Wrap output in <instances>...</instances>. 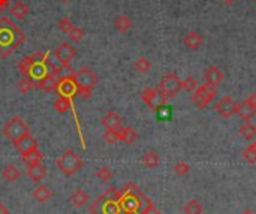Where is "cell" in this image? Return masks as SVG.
I'll return each mask as SVG.
<instances>
[{
  "label": "cell",
  "mask_w": 256,
  "mask_h": 214,
  "mask_svg": "<svg viewBox=\"0 0 256 214\" xmlns=\"http://www.w3.org/2000/svg\"><path fill=\"white\" fill-rule=\"evenodd\" d=\"M26 41V34L16 27L12 20L0 18V57L6 60Z\"/></svg>",
  "instance_id": "1"
},
{
  "label": "cell",
  "mask_w": 256,
  "mask_h": 214,
  "mask_svg": "<svg viewBox=\"0 0 256 214\" xmlns=\"http://www.w3.org/2000/svg\"><path fill=\"white\" fill-rule=\"evenodd\" d=\"M57 168L66 175V177H74L81 168H82V160L81 157L72 151L66 150L59 159H57Z\"/></svg>",
  "instance_id": "2"
},
{
  "label": "cell",
  "mask_w": 256,
  "mask_h": 214,
  "mask_svg": "<svg viewBox=\"0 0 256 214\" xmlns=\"http://www.w3.org/2000/svg\"><path fill=\"white\" fill-rule=\"evenodd\" d=\"M3 135L6 139L9 141H16L18 138H21L23 135L26 133H30V128H29V124L20 118V117H12L11 120L6 121V124L3 126Z\"/></svg>",
  "instance_id": "3"
},
{
  "label": "cell",
  "mask_w": 256,
  "mask_h": 214,
  "mask_svg": "<svg viewBox=\"0 0 256 214\" xmlns=\"http://www.w3.org/2000/svg\"><path fill=\"white\" fill-rule=\"evenodd\" d=\"M159 90H160V93L166 98V99H171V98H174V96H177L178 95V92L181 90V80L178 78V75L177 74H174V72H168L163 78H162V81L159 82Z\"/></svg>",
  "instance_id": "4"
},
{
  "label": "cell",
  "mask_w": 256,
  "mask_h": 214,
  "mask_svg": "<svg viewBox=\"0 0 256 214\" xmlns=\"http://www.w3.org/2000/svg\"><path fill=\"white\" fill-rule=\"evenodd\" d=\"M53 57L56 60V65H59L62 69H67L71 62L77 57V49L71 44L63 42L56 48V51L53 52Z\"/></svg>",
  "instance_id": "5"
},
{
  "label": "cell",
  "mask_w": 256,
  "mask_h": 214,
  "mask_svg": "<svg viewBox=\"0 0 256 214\" xmlns=\"http://www.w3.org/2000/svg\"><path fill=\"white\" fill-rule=\"evenodd\" d=\"M217 92L214 87H210L207 84H204L201 87H198L196 90L192 95V102L198 106V108L204 110L210 105V102L216 98Z\"/></svg>",
  "instance_id": "6"
},
{
  "label": "cell",
  "mask_w": 256,
  "mask_h": 214,
  "mask_svg": "<svg viewBox=\"0 0 256 214\" xmlns=\"http://www.w3.org/2000/svg\"><path fill=\"white\" fill-rule=\"evenodd\" d=\"M141 99L143 102L150 106L151 110L158 111L159 108H162V106H165L166 103V98L160 93L159 88H145V90L141 93Z\"/></svg>",
  "instance_id": "7"
},
{
  "label": "cell",
  "mask_w": 256,
  "mask_h": 214,
  "mask_svg": "<svg viewBox=\"0 0 256 214\" xmlns=\"http://www.w3.org/2000/svg\"><path fill=\"white\" fill-rule=\"evenodd\" d=\"M74 78H75L77 87L90 88V90H93L97 84V75L90 67H81L77 74H74Z\"/></svg>",
  "instance_id": "8"
},
{
  "label": "cell",
  "mask_w": 256,
  "mask_h": 214,
  "mask_svg": "<svg viewBox=\"0 0 256 214\" xmlns=\"http://www.w3.org/2000/svg\"><path fill=\"white\" fill-rule=\"evenodd\" d=\"M214 110L220 117L231 118L237 113V103L231 96H225L214 103Z\"/></svg>",
  "instance_id": "9"
},
{
  "label": "cell",
  "mask_w": 256,
  "mask_h": 214,
  "mask_svg": "<svg viewBox=\"0 0 256 214\" xmlns=\"http://www.w3.org/2000/svg\"><path fill=\"white\" fill-rule=\"evenodd\" d=\"M57 92H59V96L74 99V96H77V82H75L74 75H67V77L60 78Z\"/></svg>",
  "instance_id": "10"
},
{
  "label": "cell",
  "mask_w": 256,
  "mask_h": 214,
  "mask_svg": "<svg viewBox=\"0 0 256 214\" xmlns=\"http://www.w3.org/2000/svg\"><path fill=\"white\" fill-rule=\"evenodd\" d=\"M12 144H14V147L18 150L21 154L30 153V151H33V150H38V141L33 138L30 133L23 135L21 138H18L16 141H14Z\"/></svg>",
  "instance_id": "11"
},
{
  "label": "cell",
  "mask_w": 256,
  "mask_h": 214,
  "mask_svg": "<svg viewBox=\"0 0 256 214\" xmlns=\"http://www.w3.org/2000/svg\"><path fill=\"white\" fill-rule=\"evenodd\" d=\"M59 80H60L59 75L47 74V75L42 77L39 81H36L35 85H36V88H39V90H44V92H47V93H53V92H57Z\"/></svg>",
  "instance_id": "12"
},
{
  "label": "cell",
  "mask_w": 256,
  "mask_h": 214,
  "mask_svg": "<svg viewBox=\"0 0 256 214\" xmlns=\"http://www.w3.org/2000/svg\"><path fill=\"white\" fill-rule=\"evenodd\" d=\"M224 80H225V75H224V72H222V69L217 66H210L206 70V74H204V81H206V84L210 87H214V88L219 84H222Z\"/></svg>",
  "instance_id": "13"
},
{
  "label": "cell",
  "mask_w": 256,
  "mask_h": 214,
  "mask_svg": "<svg viewBox=\"0 0 256 214\" xmlns=\"http://www.w3.org/2000/svg\"><path fill=\"white\" fill-rule=\"evenodd\" d=\"M100 124L105 128V131H117L118 128H122V117L115 111H108L100 118Z\"/></svg>",
  "instance_id": "14"
},
{
  "label": "cell",
  "mask_w": 256,
  "mask_h": 214,
  "mask_svg": "<svg viewBox=\"0 0 256 214\" xmlns=\"http://www.w3.org/2000/svg\"><path fill=\"white\" fill-rule=\"evenodd\" d=\"M183 44H184L186 48H189L192 51H196V49H199L202 47L204 38H202V34L198 33V32H189L183 38Z\"/></svg>",
  "instance_id": "15"
},
{
  "label": "cell",
  "mask_w": 256,
  "mask_h": 214,
  "mask_svg": "<svg viewBox=\"0 0 256 214\" xmlns=\"http://www.w3.org/2000/svg\"><path fill=\"white\" fill-rule=\"evenodd\" d=\"M238 117H240L244 123L246 121H250L255 114H256V106H253L252 103H249L247 100L241 102L240 105H237V113H235Z\"/></svg>",
  "instance_id": "16"
},
{
  "label": "cell",
  "mask_w": 256,
  "mask_h": 214,
  "mask_svg": "<svg viewBox=\"0 0 256 214\" xmlns=\"http://www.w3.org/2000/svg\"><path fill=\"white\" fill-rule=\"evenodd\" d=\"M115 133H117V139L125 142V144H133V142L138 139V133H136V131L132 129V128H129V126L118 128L115 131Z\"/></svg>",
  "instance_id": "17"
},
{
  "label": "cell",
  "mask_w": 256,
  "mask_h": 214,
  "mask_svg": "<svg viewBox=\"0 0 256 214\" xmlns=\"http://www.w3.org/2000/svg\"><path fill=\"white\" fill-rule=\"evenodd\" d=\"M11 14H12V16H14L15 20L23 21V20H26L27 16H29V14H30V8H29L24 2L18 0V2H15V3L12 5V8H11Z\"/></svg>",
  "instance_id": "18"
},
{
  "label": "cell",
  "mask_w": 256,
  "mask_h": 214,
  "mask_svg": "<svg viewBox=\"0 0 256 214\" xmlns=\"http://www.w3.org/2000/svg\"><path fill=\"white\" fill-rule=\"evenodd\" d=\"M27 177L30 178L32 181L35 183H41L45 175H47V171L42 165H35V166H27V171H26Z\"/></svg>",
  "instance_id": "19"
},
{
  "label": "cell",
  "mask_w": 256,
  "mask_h": 214,
  "mask_svg": "<svg viewBox=\"0 0 256 214\" xmlns=\"http://www.w3.org/2000/svg\"><path fill=\"white\" fill-rule=\"evenodd\" d=\"M89 201H90V196L85 193L82 189H77V190L72 193V196H71V204H72L74 207H77V208H81V207H84V205H87Z\"/></svg>",
  "instance_id": "20"
},
{
  "label": "cell",
  "mask_w": 256,
  "mask_h": 214,
  "mask_svg": "<svg viewBox=\"0 0 256 214\" xmlns=\"http://www.w3.org/2000/svg\"><path fill=\"white\" fill-rule=\"evenodd\" d=\"M141 162L145 168L148 169H153V168H156L159 165V154L155 151V150H148L143 154V159H141Z\"/></svg>",
  "instance_id": "21"
},
{
  "label": "cell",
  "mask_w": 256,
  "mask_h": 214,
  "mask_svg": "<svg viewBox=\"0 0 256 214\" xmlns=\"http://www.w3.org/2000/svg\"><path fill=\"white\" fill-rule=\"evenodd\" d=\"M33 198H35L36 201H39V202H47L48 199H51V196H53V192H51V189L48 187V186H44V184H41V186H38V187H35L33 189Z\"/></svg>",
  "instance_id": "22"
},
{
  "label": "cell",
  "mask_w": 256,
  "mask_h": 214,
  "mask_svg": "<svg viewBox=\"0 0 256 214\" xmlns=\"http://www.w3.org/2000/svg\"><path fill=\"white\" fill-rule=\"evenodd\" d=\"M21 160L27 165V166H35V165H41L42 162V154L39 150H33L30 153L21 154Z\"/></svg>",
  "instance_id": "23"
},
{
  "label": "cell",
  "mask_w": 256,
  "mask_h": 214,
  "mask_svg": "<svg viewBox=\"0 0 256 214\" xmlns=\"http://www.w3.org/2000/svg\"><path fill=\"white\" fill-rule=\"evenodd\" d=\"M114 26L120 33L126 34L132 29V20L129 18L128 15H120V16H117V18H115Z\"/></svg>",
  "instance_id": "24"
},
{
  "label": "cell",
  "mask_w": 256,
  "mask_h": 214,
  "mask_svg": "<svg viewBox=\"0 0 256 214\" xmlns=\"http://www.w3.org/2000/svg\"><path fill=\"white\" fill-rule=\"evenodd\" d=\"M71 105H72V99L71 98H64V96H59V99L54 102V110L59 114H66L67 111L71 110Z\"/></svg>",
  "instance_id": "25"
},
{
  "label": "cell",
  "mask_w": 256,
  "mask_h": 214,
  "mask_svg": "<svg viewBox=\"0 0 256 214\" xmlns=\"http://www.w3.org/2000/svg\"><path fill=\"white\" fill-rule=\"evenodd\" d=\"M20 175H21V172L18 171V168L14 166V165H8L2 171V177L9 183H15L20 178Z\"/></svg>",
  "instance_id": "26"
},
{
  "label": "cell",
  "mask_w": 256,
  "mask_h": 214,
  "mask_svg": "<svg viewBox=\"0 0 256 214\" xmlns=\"http://www.w3.org/2000/svg\"><path fill=\"white\" fill-rule=\"evenodd\" d=\"M238 132H240L241 138H244L246 141H252L256 136V126L252 124L250 121H246V123L241 124V128Z\"/></svg>",
  "instance_id": "27"
},
{
  "label": "cell",
  "mask_w": 256,
  "mask_h": 214,
  "mask_svg": "<svg viewBox=\"0 0 256 214\" xmlns=\"http://www.w3.org/2000/svg\"><path fill=\"white\" fill-rule=\"evenodd\" d=\"M133 67L136 72H140V74H147L148 70L151 69V62L147 59V57H140L138 60H136L133 63Z\"/></svg>",
  "instance_id": "28"
},
{
  "label": "cell",
  "mask_w": 256,
  "mask_h": 214,
  "mask_svg": "<svg viewBox=\"0 0 256 214\" xmlns=\"http://www.w3.org/2000/svg\"><path fill=\"white\" fill-rule=\"evenodd\" d=\"M243 159L247 164H256V142H252V144L244 150Z\"/></svg>",
  "instance_id": "29"
},
{
  "label": "cell",
  "mask_w": 256,
  "mask_h": 214,
  "mask_svg": "<svg viewBox=\"0 0 256 214\" xmlns=\"http://www.w3.org/2000/svg\"><path fill=\"white\" fill-rule=\"evenodd\" d=\"M183 211L186 214H202V205L198 201H189L183 207Z\"/></svg>",
  "instance_id": "30"
},
{
  "label": "cell",
  "mask_w": 256,
  "mask_h": 214,
  "mask_svg": "<svg viewBox=\"0 0 256 214\" xmlns=\"http://www.w3.org/2000/svg\"><path fill=\"white\" fill-rule=\"evenodd\" d=\"M67 38H69L74 44H78V42H81L82 38H84V30H82L81 27L74 26V27L69 30V33H67Z\"/></svg>",
  "instance_id": "31"
},
{
  "label": "cell",
  "mask_w": 256,
  "mask_h": 214,
  "mask_svg": "<svg viewBox=\"0 0 256 214\" xmlns=\"http://www.w3.org/2000/svg\"><path fill=\"white\" fill-rule=\"evenodd\" d=\"M181 87L186 92H195L198 88V81L193 75H187L184 81H181Z\"/></svg>",
  "instance_id": "32"
},
{
  "label": "cell",
  "mask_w": 256,
  "mask_h": 214,
  "mask_svg": "<svg viewBox=\"0 0 256 214\" xmlns=\"http://www.w3.org/2000/svg\"><path fill=\"white\" fill-rule=\"evenodd\" d=\"M32 63H33L32 56H26V57H23V59L18 62V69H20V74H21L23 77H27V72H29V69H30Z\"/></svg>",
  "instance_id": "33"
},
{
  "label": "cell",
  "mask_w": 256,
  "mask_h": 214,
  "mask_svg": "<svg viewBox=\"0 0 256 214\" xmlns=\"http://www.w3.org/2000/svg\"><path fill=\"white\" fill-rule=\"evenodd\" d=\"M35 87V84H33V81L30 80V78H27V77H23L21 80H20V84H18V90H20V93L21 95H27L32 88Z\"/></svg>",
  "instance_id": "34"
},
{
  "label": "cell",
  "mask_w": 256,
  "mask_h": 214,
  "mask_svg": "<svg viewBox=\"0 0 256 214\" xmlns=\"http://www.w3.org/2000/svg\"><path fill=\"white\" fill-rule=\"evenodd\" d=\"M96 177L99 178L100 181L107 183V181H110L111 178H112V172H111V169L107 168V166H100V168L96 171Z\"/></svg>",
  "instance_id": "35"
},
{
  "label": "cell",
  "mask_w": 256,
  "mask_h": 214,
  "mask_svg": "<svg viewBox=\"0 0 256 214\" xmlns=\"http://www.w3.org/2000/svg\"><path fill=\"white\" fill-rule=\"evenodd\" d=\"M57 26H59V29L63 32V33H69V30L74 27V23L69 20V18H67V16H63V18H60L59 20V23H57Z\"/></svg>",
  "instance_id": "36"
},
{
  "label": "cell",
  "mask_w": 256,
  "mask_h": 214,
  "mask_svg": "<svg viewBox=\"0 0 256 214\" xmlns=\"http://www.w3.org/2000/svg\"><path fill=\"white\" fill-rule=\"evenodd\" d=\"M189 169H191V166L187 165L186 162H178V164H176V166H174V171H176V174H177L178 177L187 175V174H189Z\"/></svg>",
  "instance_id": "37"
},
{
  "label": "cell",
  "mask_w": 256,
  "mask_h": 214,
  "mask_svg": "<svg viewBox=\"0 0 256 214\" xmlns=\"http://www.w3.org/2000/svg\"><path fill=\"white\" fill-rule=\"evenodd\" d=\"M77 96L81 100H89L92 96V90L90 88H84V87H77Z\"/></svg>",
  "instance_id": "38"
},
{
  "label": "cell",
  "mask_w": 256,
  "mask_h": 214,
  "mask_svg": "<svg viewBox=\"0 0 256 214\" xmlns=\"http://www.w3.org/2000/svg\"><path fill=\"white\" fill-rule=\"evenodd\" d=\"M104 141L107 142V144H111V146L115 144V142L118 141L115 131H105V133H104Z\"/></svg>",
  "instance_id": "39"
},
{
  "label": "cell",
  "mask_w": 256,
  "mask_h": 214,
  "mask_svg": "<svg viewBox=\"0 0 256 214\" xmlns=\"http://www.w3.org/2000/svg\"><path fill=\"white\" fill-rule=\"evenodd\" d=\"M140 214H160V213H159V210L155 205H153V204H148L145 208H143L140 211Z\"/></svg>",
  "instance_id": "40"
},
{
  "label": "cell",
  "mask_w": 256,
  "mask_h": 214,
  "mask_svg": "<svg viewBox=\"0 0 256 214\" xmlns=\"http://www.w3.org/2000/svg\"><path fill=\"white\" fill-rule=\"evenodd\" d=\"M9 8V0H0V14Z\"/></svg>",
  "instance_id": "41"
},
{
  "label": "cell",
  "mask_w": 256,
  "mask_h": 214,
  "mask_svg": "<svg viewBox=\"0 0 256 214\" xmlns=\"http://www.w3.org/2000/svg\"><path fill=\"white\" fill-rule=\"evenodd\" d=\"M246 100H247L249 103H252L253 106H256V93H252V95H250Z\"/></svg>",
  "instance_id": "42"
},
{
  "label": "cell",
  "mask_w": 256,
  "mask_h": 214,
  "mask_svg": "<svg viewBox=\"0 0 256 214\" xmlns=\"http://www.w3.org/2000/svg\"><path fill=\"white\" fill-rule=\"evenodd\" d=\"M0 214H9V210L6 208L5 204H0Z\"/></svg>",
  "instance_id": "43"
},
{
  "label": "cell",
  "mask_w": 256,
  "mask_h": 214,
  "mask_svg": "<svg viewBox=\"0 0 256 214\" xmlns=\"http://www.w3.org/2000/svg\"><path fill=\"white\" fill-rule=\"evenodd\" d=\"M222 2H224L225 5H228V6H231V5H234L235 0H222Z\"/></svg>",
  "instance_id": "44"
},
{
  "label": "cell",
  "mask_w": 256,
  "mask_h": 214,
  "mask_svg": "<svg viewBox=\"0 0 256 214\" xmlns=\"http://www.w3.org/2000/svg\"><path fill=\"white\" fill-rule=\"evenodd\" d=\"M243 214H255V213H252V211H250V210H246V211H244V213H243Z\"/></svg>",
  "instance_id": "45"
},
{
  "label": "cell",
  "mask_w": 256,
  "mask_h": 214,
  "mask_svg": "<svg viewBox=\"0 0 256 214\" xmlns=\"http://www.w3.org/2000/svg\"><path fill=\"white\" fill-rule=\"evenodd\" d=\"M122 214H138V213H128V211H122Z\"/></svg>",
  "instance_id": "46"
},
{
  "label": "cell",
  "mask_w": 256,
  "mask_h": 214,
  "mask_svg": "<svg viewBox=\"0 0 256 214\" xmlns=\"http://www.w3.org/2000/svg\"><path fill=\"white\" fill-rule=\"evenodd\" d=\"M62 3H67V2H71V0H60Z\"/></svg>",
  "instance_id": "47"
},
{
  "label": "cell",
  "mask_w": 256,
  "mask_h": 214,
  "mask_svg": "<svg viewBox=\"0 0 256 214\" xmlns=\"http://www.w3.org/2000/svg\"><path fill=\"white\" fill-rule=\"evenodd\" d=\"M255 3H256V0H255Z\"/></svg>",
  "instance_id": "48"
},
{
  "label": "cell",
  "mask_w": 256,
  "mask_h": 214,
  "mask_svg": "<svg viewBox=\"0 0 256 214\" xmlns=\"http://www.w3.org/2000/svg\"><path fill=\"white\" fill-rule=\"evenodd\" d=\"M202 214H204V213H202Z\"/></svg>",
  "instance_id": "49"
}]
</instances>
